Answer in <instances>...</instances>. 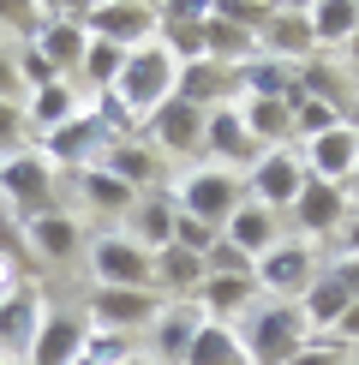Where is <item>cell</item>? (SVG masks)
Wrapping results in <instances>:
<instances>
[{"mask_svg": "<svg viewBox=\"0 0 359 365\" xmlns=\"http://www.w3.org/2000/svg\"><path fill=\"white\" fill-rule=\"evenodd\" d=\"M311 324L299 312V299H269V306L239 317V347H246L251 365H288L299 347H311Z\"/></svg>", "mask_w": 359, "mask_h": 365, "instance_id": "1", "label": "cell"}, {"mask_svg": "<svg viewBox=\"0 0 359 365\" xmlns=\"http://www.w3.org/2000/svg\"><path fill=\"white\" fill-rule=\"evenodd\" d=\"M174 78H180V66L168 60V48H162V42H144V48L126 54V72H120L114 96H120V108H126L132 120H150L174 96Z\"/></svg>", "mask_w": 359, "mask_h": 365, "instance_id": "2", "label": "cell"}, {"mask_svg": "<svg viewBox=\"0 0 359 365\" xmlns=\"http://www.w3.org/2000/svg\"><path fill=\"white\" fill-rule=\"evenodd\" d=\"M0 192L12 197V210L24 216V227L36 216L54 210V174H48V156H30V150H12L0 156Z\"/></svg>", "mask_w": 359, "mask_h": 365, "instance_id": "3", "label": "cell"}, {"mask_svg": "<svg viewBox=\"0 0 359 365\" xmlns=\"http://www.w3.org/2000/svg\"><path fill=\"white\" fill-rule=\"evenodd\" d=\"M156 6H144V0H96V6H84V30L102 42H114V48H144L150 36H156Z\"/></svg>", "mask_w": 359, "mask_h": 365, "instance_id": "4", "label": "cell"}, {"mask_svg": "<svg viewBox=\"0 0 359 365\" xmlns=\"http://www.w3.org/2000/svg\"><path fill=\"white\" fill-rule=\"evenodd\" d=\"M239 204H246V197H239V180L222 174V168H198V174L180 180V216H192V222L228 227Z\"/></svg>", "mask_w": 359, "mask_h": 365, "instance_id": "5", "label": "cell"}, {"mask_svg": "<svg viewBox=\"0 0 359 365\" xmlns=\"http://www.w3.org/2000/svg\"><path fill=\"white\" fill-rule=\"evenodd\" d=\"M90 264H96V287H138V294H150V287H156V257H150L132 234L96 240Z\"/></svg>", "mask_w": 359, "mask_h": 365, "instance_id": "6", "label": "cell"}, {"mask_svg": "<svg viewBox=\"0 0 359 365\" xmlns=\"http://www.w3.org/2000/svg\"><path fill=\"white\" fill-rule=\"evenodd\" d=\"M90 317H96V329L132 336V329H144V324L162 317V294L156 287H150V294H138V287H96V294H90Z\"/></svg>", "mask_w": 359, "mask_h": 365, "instance_id": "7", "label": "cell"}, {"mask_svg": "<svg viewBox=\"0 0 359 365\" xmlns=\"http://www.w3.org/2000/svg\"><path fill=\"white\" fill-rule=\"evenodd\" d=\"M36 48L42 60L66 78V72H78L84 66V48H90V30H84V6H54L48 19H42L36 30Z\"/></svg>", "mask_w": 359, "mask_h": 365, "instance_id": "8", "label": "cell"}, {"mask_svg": "<svg viewBox=\"0 0 359 365\" xmlns=\"http://www.w3.org/2000/svg\"><path fill=\"white\" fill-rule=\"evenodd\" d=\"M204 108H192V102L186 96H168V102H162V108L156 114H150V138H156V150H162V156H198V150H204Z\"/></svg>", "mask_w": 359, "mask_h": 365, "instance_id": "9", "label": "cell"}, {"mask_svg": "<svg viewBox=\"0 0 359 365\" xmlns=\"http://www.w3.org/2000/svg\"><path fill=\"white\" fill-rule=\"evenodd\" d=\"M90 347V317L78 312H48L36 329V341H30V359L24 365H78Z\"/></svg>", "mask_w": 359, "mask_h": 365, "instance_id": "10", "label": "cell"}, {"mask_svg": "<svg viewBox=\"0 0 359 365\" xmlns=\"http://www.w3.org/2000/svg\"><path fill=\"white\" fill-rule=\"evenodd\" d=\"M42 329V299L36 287L19 282L0 294V359H30V341H36Z\"/></svg>", "mask_w": 359, "mask_h": 365, "instance_id": "11", "label": "cell"}, {"mask_svg": "<svg viewBox=\"0 0 359 365\" xmlns=\"http://www.w3.org/2000/svg\"><path fill=\"white\" fill-rule=\"evenodd\" d=\"M311 282H318V264H311V252L299 246V240L293 246L281 240V246H269L258 257V287H269L276 299H306Z\"/></svg>", "mask_w": 359, "mask_h": 365, "instance_id": "12", "label": "cell"}, {"mask_svg": "<svg viewBox=\"0 0 359 365\" xmlns=\"http://www.w3.org/2000/svg\"><path fill=\"white\" fill-rule=\"evenodd\" d=\"M114 138H108V126H102L96 114H72L66 126H54L48 132V162H60V168H96V156L108 150Z\"/></svg>", "mask_w": 359, "mask_h": 365, "instance_id": "13", "label": "cell"}, {"mask_svg": "<svg viewBox=\"0 0 359 365\" xmlns=\"http://www.w3.org/2000/svg\"><path fill=\"white\" fill-rule=\"evenodd\" d=\"M306 162L293 156V150H264L258 156V168H251V192H258V204L264 210H288L299 192H306Z\"/></svg>", "mask_w": 359, "mask_h": 365, "instance_id": "14", "label": "cell"}, {"mask_svg": "<svg viewBox=\"0 0 359 365\" xmlns=\"http://www.w3.org/2000/svg\"><path fill=\"white\" fill-rule=\"evenodd\" d=\"M162 19H156V30H162V48H168V60L174 66H192V60H204V12L209 6H198V0H168V6H156Z\"/></svg>", "mask_w": 359, "mask_h": 365, "instance_id": "15", "label": "cell"}, {"mask_svg": "<svg viewBox=\"0 0 359 365\" xmlns=\"http://www.w3.org/2000/svg\"><path fill=\"white\" fill-rule=\"evenodd\" d=\"M311 48H318V36H311L306 6H276V12H269V24L258 30V54L264 60H281V66L306 60Z\"/></svg>", "mask_w": 359, "mask_h": 365, "instance_id": "16", "label": "cell"}, {"mask_svg": "<svg viewBox=\"0 0 359 365\" xmlns=\"http://www.w3.org/2000/svg\"><path fill=\"white\" fill-rule=\"evenodd\" d=\"M209 324V317L198 312V299H180V306H162V317L150 324V347H156L162 365H186L192 341H198V329Z\"/></svg>", "mask_w": 359, "mask_h": 365, "instance_id": "17", "label": "cell"}, {"mask_svg": "<svg viewBox=\"0 0 359 365\" xmlns=\"http://www.w3.org/2000/svg\"><path fill=\"white\" fill-rule=\"evenodd\" d=\"M359 168V132L341 120L335 132H323V138H311L306 144V174L311 180H329V186H348Z\"/></svg>", "mask_w": 359, "mask_h": 365, "instance_id": "18", "label": "cell"}, {"mask_svg": "<svg viewBox=\"0 0 359 365\" xmlns=\"http://www.w3.org/2000/svg\"><path fill=\"white\" fill-rule=\"evenodd\" d=\"M288 222L306 227V234H335V222H348V186L306 180V192L288 204Z\"/></svg>", "mask_w": 359, "mask_h": 365, "instance_id": "19", "label": "cell"}, {"mask_svg": "<svg viewBox=\"0 0 359 365\" xmlns=\"http://www.w3.org/2000/svg\"><path fill=\"white\" fill-rule=\"evenodd\" d=\"M204 150H209L216 162H251V168H258V156H264V144L246 132L239 108H209V120H204Z\"/></svg>", "mask_w": 359, "mask_h": 365, "instance_id": "20", "label": "cell"}, {"mask_svg": "<svg viewBox=\"0 0 359 365\" xmlns=\"http://www.w3.org/2000/svg\"><path fill=\"white\" fill-rule=\"evenodd\" d=\"M174 96H186L192 108H228L234 96V66H216V60H192V66H180L174 78Z\"/></svg>", "mask_w": 359, "mask_h": 365, "instance_id": "21", "label": "cell"}, {"mask_svg": "<svg viewBox=\"0 0 359 365\" xmlns=\"http://www.w3.org/2000/svg\"><path fill=\"white\" fill-rule=\"evenodd\" d=\"M222 240H228V246H239L251 264H258L269 246H281V222H276V210H264L258 197H251V204H239V210H234V222L222 227Z\"/></svg>", "mask_w": 359, "mask_h": 365, "instance_id": "22", "label": "cell"}, {"mask_svg": "<svg viewBox=\"0 0 359 365\" xmlns=\"http://www.w3.org/2000/svg\"><path fill=\"white\" fill-rule=\"evenodd\" d=\"M251 54H258V36L239 30L228 12L209 6V12H204V60H216V66H246Z\"/></svg>", "mask_w": 359, "mask_h": 365, "instance_id": "23", "label": "cell"}, {"mask_svg": "<svg viewBox=\"0 0 359 365\" xmlns=\"http://www.w3.org/2000/svg\"><path fill=\"white\" fill-rule=\"evenodd\" d=\"M174 222H180V210H174V197H162V192H144L138 204H132V240H138L150 257L174 246Z\"/></svg>", "mask_w": 359, "mask_h": 365, "instance_id": "24", "label": "cell"}, {"mask_svg": "<svg viewBox=\"0 0 359 365\" xmlns=\"http://www.w3.org/2000/svg\"><path fill=\"white\" fill-rule=\"evenodd\" d=\"M96 168H108L114 180H126V186L138 192V186H150V180L162 174V150H156V144H144V138H120V144L102 150Z\"/></svg>", "mask_w": 359, "mask_h": 365, "instance_id": "25", "label": "cell"}, {"mask_svg": "<svg viewBox=\"0 0 359 365\" xmlns=\"http://www.w3.org/2000/svg\"><path fill=\"white\" fill-rule=\"evenodd\" d=\"M239 120H246V132L269 150H288L293 138V102H264V96H246V108H239Z\"/></svg>", "mask_w": 359, "mask_h": 365, "instance_id": "26", "label": "cell"}, {"mask_svg": "<svg viewBox=\"0 0 359 365\" xmlns=\"http://www.w3.org/2000/svg\"><path fill=\"white\" fill-rule=\"evenodd\" d=\"M251 287H258V276H204L198 312L209 317V324H222V317H234V312L251 299Z\"/></svg>", "mask_w": 359, "mask_h": 365, "instance_id": "27", "label": "cell"}, {"mask_svg": "<svg viewBox=\"0 0 359 365\" xmlns=\"http://www.w3.org/2000/svg\"><path fill=\"white\" fill-rule=\"evenodd\" d=\"M348 306H353V294H348L335 276H318V282L306 287V299H299V312H306L311 329H335L341 317H348Z\"/></svg>", "mask_w": 359, "mask_h": 365, "instance_id": "28", "label": "cell"}, {"mask_svg": "<svg viewBox=\"0 0 359 365\" xmlns=\"http://www.w3.org/2000/svg\"><path fill=\"white\" fill-rule=\"evenodd\" d=\"M204 257L198 252H186V246H168V252H156V287H168V294H198L204 287Z\"/></svg>", "mask_w": 359, "mask_h": 365, "instance_id": "29", "label": "cell"}, {"mask_svg": "<svg viewBox=\"0 0 359 365\" xmlns=\"http://www.w3.org/2000/svg\"><path fill=\"white\" fill-rule=\"evenodd\" d=\"M186 365H251V359H246V347H239V336L228 324H204L198 341H192V354H186Z\"/></svg>", "mask_w": 359, "mask_h": 365, "instance_id": "30", "label": "cell"}, {"mask_svg": "<svg viewBox=\"0 0 359 365\" xmlns=\"http://www.w3.org/2000/svg\"><path fill=\"white\" fill-rule=\"evenodd\" d=\"M306 19H311V36L318 42H348L353 30H359V0H318V6H306Z\"/></svg>", "mask_w": 359, "mask_h": 365, "instance_id": "31", "label": "cell"}, {"mask_svg": "<svg viewBox=\"0 0 359 365\" xmlns=\"http://www.w3.org/2000/svg\"><path fill=\"white\" fill-rule=\"evenodd\" d=\"M78 114V102H72V84L60 78V84H48V90H30V108H24V120L36 132H54V126H66V120Z\"/></svg>", "mask_w": 359, "mask_h": 365, "instance_id": "32", "label": "cell"}, {"mask_svg": "<svg viewBox=\"0 0 359 365\" xmlns=\"http://www.w3.org/2000/svg\"><path fill=\"white\" fill-rule=\"evenodd\" d=\"M30 246H36L42 257H72L78 252V222L60 216V210H48V216L30 222Z\"/></svg>", "mask_w": 359, "mask_h": 365, "instance_id": "33", "label": "cell"}, {"mask_svg": "<svg viewBox=\"0 0 359 365\" xmlns=\"http://www.w3.org/2000/svg\"><path fill=\"white\" fill-rule=\"evenodd\" d=\"M78 192H84L96 210H126V216H132V204H138V192H132L126 180H114L108 168H84V174H78Z\"/></svg>", "mask_w": 359, "mask_h": 365, "instance_id": "34", "label": "cell"}, {"mask_svg": "<svg viewBox=\"0 0 359 365\" xmlns=\"http://www.w3.org/2000/svg\"><path fill=\"white\" fill-rule=\"evenodd\" d=\"M84 78L96 84V96L102 90H114L120 84V72H126V48H114V42H102V36H90V48H84Z\"/></svg>", "mask_w": 359, "mask_h": 365, "instance_id": "35", "label": "cell"}, {"mask_svg": "<svg viewBox=\"0 0 359 365\" xmlns=\"http://www.w3.org/2000/svg\"><path fill=\"white\" fill-rule=\"evenodd\" d=\"M341 126V114L335 108H329V102H299V108H293V132H299V138H323V132H335Z\"/></svg>", "mask_w": 359, "mask_h": 365, "instance_id": "36", "label": "cell"}, {"mask_svg": "<svg viewBox=\"0 0 359 365\" xmlns=\"http://www.w3.org/2000/svg\"><path fill=\"white\" fill-rule=\"evenodd\" d=\"M84 359H90V365H126V359H132V336H114V329H90Z\"/></svg>", "mask_w": 359, "mask_h": 365, "instance_id": "37", "label": "cell"}, {"mask_svg": "<svg viewBox=\"0 0 359 365\" xmlns=\"http://www.w3.org/2000/svg\"><path fill=\"white\" fill-rule=\"evenodd\" d=\"M204 269H209V276H258V264H251L239 246H228V240H216V246H209Z\"/></svg>", "mask_w": 359, "mask_h": 365, "instance_id": "38", "label": "cell"}, {"mask_svg": "<svg viewBox=\"0 0 359 365\" xmlns=\"http://www.w3.org/2000/svg\"><path fill=\"white\" fill-rule=\"evenodd\" d=\"M19 78H24V90H48V84H60V72L42 60L36 42H24V48H19Z\"/></svg>", "mask_w": 359, "mask_h": 365, "instance_id": "39", "label": "cell"}, {"mask_svg": "<svg viewBox=\"0 0 359 365\" xmlns=\"http://www.w3.org/2000/svg\"><path fill=\"white\" fill-rule=\"evenodd\" d=\"M216 240H222V227H209V222H192V216L174 222V246H186V252H198V257H209Z\"/></svg>", "mask_w": 359, "mask_h": 365, "instance_id": "40", "label": "cell"}, {"mask_svg": "<svg viewBox=\"0 0 359 365\" xmlns=\"http://www.w3.org/2000/svg\"><path fill=\"white\" fill-rule=\"evenodd\" d=\"M24 96V78H19V54L0 48V102H19Z\"/></svg>", "mask_w": 359, "mask_h": 365, "instance_id": "41", "label": "cell"}, {"mask_svg": "<svg viewBox=\"0 0 359 365\" xmlns=\"http://www.w3.org/2000/svg\"><path fill=\"white\" fill-rule=\"evenodd\" d=\"M30 126V120H24V108H19V102H0V144H19V132Z\"/></svg>", "mask_w": 359, "mask_h": 365, "instance_id": "42", "label": "cell"}, {"mask_svg": "<svg viewBox=\"0 0 359 365\" xmlns=\"http://www.w3.org/2000/svg\"><path fill=\"white\" fill-rule=\"evenodd\" d=\"M288 365H341V347H329V341H311V347H299V354Z\"/></svg>", "mask_w": 359, "mask_h": 365, "instance_id": "43", "label": "cell"}, {"mask_svg": "<svg viewBox=\"0 0 359 365\" xmlns=\"http://www.w3.org/2000/svg\"><path fill=\"white\" fill-rule=\"evenodd\" d=\"M329 276H335V282H341V287H348V294L359 299V257H341V264L329 269Z\"/></svg>", "mask_w": 359, "mask_h": 365, "instance_id": "44", "label": "cell"}, {"mask_svg": "<svg viewBox=\"0 0 359 365\" xmlns=\"http://www.w3.org/2000/svg\"><path fill=\"white\" fill-rule=\"evenodd\" d=\"M341 257H359V216L341 222Z\"/></svg>", "mask_w": 359, "mask_h": 365, "instance_id": "45", "label": "cell"}, {"mask_svg": "<svg viewBox=\"0 0 359 365\" xmlns=\"http://www.w3.org/2000/svg\"><path fill=\"white\" fill-rule=\"evenodd\" d=\"M335 336H348V341H359V299L348 306V317H341V324H335Z\"/></svg>", "mask_w": 359, "mask_h": 365, "instance_id": "46", "label": "cell"}, {"mask_svg": "<svg viewBox=\"0 0 359 365\" xmlns=\"http://www.w3.org/2000/svg\"><path fill=\"white\" fill-rule=\"evenodd\" d=\"M341 60H348V72H353V78H359V30H353L348 42H341Z\"/></svg>", "mask_w": 359, "mask_h": 365, "instance_id": "47", "label": "cell"}, {"mask_svg": "<svg viewBox=\"0 0 359 365\" xmlns=\"http://www.w3.org/2000/svg\"><path fill=\"white\" fill-rule=\"evenodd\" d=\"M126 365H156V359H144V354H132V359H126Z\"/></svg>", "mask_w": 359, "mask_h": 365, "instance_id": "48", "label": "cell"}, {"mask_svg": "<svg viewBox=\"0 0 359 365\" xmlns=\"http://www.w3.org/2000/svg\"><path fill=\"white\" fill-rule=\"evenodd\" d=\"M348 192H359V168H353V180H348Z\"/></svg>", "mask_w": 359, "mask_h": 365, "instance_id": "49", "label": "cell"}, {"mask_svg": "<svg viewBox=\"0 0 359 365\" xmlns=\"http://www.w3.org/2000/svg\"><path fill=\"white\" fill-rule=\"evenodd\" d=\"M78 365H90V359H78Z\"/></svg>", "mask_w": 359, "mask_h": 365, "instance_id": "50", "label": "cell"}]
</instances>
